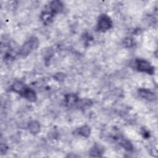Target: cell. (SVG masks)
Returning <instances> with one entry per match:
<instances>
[{"label":"cell","instance_id":"obj_1","mask_svg":"<svg viewBox=\"0 0 158 158\" xmlns=\"http://www.w3.org/2000/svg\"><path fill=\"white\" fill-rule=\"evenodd\" d=\"M38 40L36 37L33 36L30 38L20 48L18 52V54L22 57H25L28 56L34 49L38 48Z\"/></svg>","mask_w":158,"mask_h":158},{"label":"cell","instance_id":"obj_2","mask_svg":"<svg viewBox=\"0 0 158 158\" xmlns=\"http://www.w3.org/2000/svg\"><path fill=\"white\" fill-rule=\"evenodd\" d=\"M135 67L137 70L144 72L148 74L154 73V67L151 64L144 59H136L135 60Z\"/></svg>","mask_w":158,"mask_h":158},{"label":"cell","instance_id":"obj_3","mask_svg":"<svg viewBox=\"0 0 158 158\" xmlns=\"http://www.w3.org/2000/svg\"><path fill=\"white\" fill-rule=\"evenodd\" d=\"M112 26V22L108 15L103 14L99 17L97 25V29L98 31L102 32L106 31L109 30Z\"/></svg>","mask_w":158,"mask_h":158},{"label":"cell","instance_id":"obj_4","mask_svg":"<svg viewBox=\"0 0 158 158\" xmlns=\"http://www.w3.org/2000/svg\"><path fill=\"white\" fill-rule=\"evenodd\" d=\"M20 95L30 102H35L36 99V95L35 92L33 89L27 87H26L20 93Z\"/></svg>","mask_w":158,"mask_h":158},{"label":"cell","instance_id":"obj_5","mask_svg":"<svg viewBox=\"0 0 158 158\" xmlns=\"http://www.w3.org/2000/svg\"><path fill=\"white\" fill-rule=\"evenodd\" d=\"M139 95L142 98L148 101H154L156 99L155 94L152 92L151 90L145 89V88H140L138 89Z\"/></svg>","mask_w":158,"mask_h":158},{"label":"cell","instance_id":"obj_6","mask_svg":"<svg viewBox=\"0 0 158 158\" xmlns=\"http://www.w3.org/2000/svg\"><path fill=\"white\" fill-rule=\"evenodd\" d=\"M54 16V14L52 11L46 10L42 12L41 15V19L45 25H48L52 21Z\"/></svg>","mask_w":158,"mask_h":158},{"label":"cell","instance_id":"obj_7","mask_svg":"<svg viewBox=\"0 0 158 158\" xmlns=\"http://www.w3.org/2000/svg\"><path fill=\"white\" fill-rule=\"evenodd\" d=\"M63 9V4L59 1H54L50 3L49 10L54 14L60 12Z\"/></svg>","mask_w":158,"mask_h":158},{"label":"cell","instance_id":"obj_8","mask_svg":"<svg viewBox=\"0 0 158 158\" xmlns=\"http://www.w3.org/2000/svg\"><path fill=\"white\" fill-rule=\"evenodd\" d=\"M65 104L69 106H72L75 104H77L79 99L75 94H67L65 96Z\"/></svg>","mask_w":158,"mask_h":158},{"label":"cell","instance_id":"obj_9","mask_svg":"<svg viewBox=\"0 0 158 158\" xmlns=\"http://www.w3.org/2000/svg\"><path fill=\"white\" fill-rule=\"evenodd\" d=\"M28 128L30 132L33 135L38 134L40 131V125L36 120L30 121L28 124Z\"/></svg>","mask_w":158,"mask_h":158},{"label":"cell","instance_id":"obj_10","mask_svg":"<svg viewBox=\"0 0 158 158\" xmlns=\"http://www.w3.org/2000/svg\"><path fill=\"white\" fill-rule=\"evenodd\" d=\"M118 142L120 144V145L125 150L128 151H131L133 150V147L132 144L129 140L127 139L126 138H123V137H119L118 138Z\"/></svg>","mask_w":158,"mask_h":158},{"label":"cell","instance_id":"obj_11","mask_svg":"<svg viewBox=\"0 0 158 158\" xmlns=\"http://www.w3.org/2000/svg\"><path fill=\"white\" fill-rule=\"evenodd\" d=\"M25 88H26V86H25V85L23 83H22L21 81H15L12 85L11 89L13 91L20 94V93L24 90V89Z\"/></svg>","mask_w":158,"mask_h":158},{"label":"cell","instance_id":"obj_12","mask_svg":"<svg viewBox=\"0 0 158 158\" xmlns=\"http://www.w3.org/2000/svg\"><path fill=\"white\" fill-rule=\"evenodd\" d=\"M77 133L80 136H82L83 137H88L90 135L91 133V130L90 128L87 126V125H85L79 128H78L76 131Z\"/></svg>","mask_w":158,"mask_h":158},{"label":"cell","instance_id":"obj_13","mask_svg":"<svg viewBox=\"0 0 158 158\" xmlns=\"http://www.w3.org/2000/svg\"><path fill=\"white\" fill-rule=\"evenodd\" d=\"M102 149L98 145L94 146L89 152L91 157H101L102 154Z\"/></svg>","mask_w":158,"mask_h":158},{"label":"cell","instance_id":"obj_14","mask_svg":"<svg viewBox=\"0 0 158 158\" xmlns=\"http://www.w3.org/2000/svg\"><path fill=\"white\" fill-rule=\"evenodd\" d=\"M123 43L127 47H131L133 45V40L130 38H127L124 40Z\"/></svg>","mask_w":158,"mask_h":158},{"label":"cell","instance_id":"obj_15","mask_svg":"<svg viewBox=\"0 0 158 158\" xmlns=\"http://www.w3.org/2000/svg\"><path fill=\"white\" fill-rule=\"evenodd\" d=\"M55 78L59 81H61L62 80L64 79V75L63 73H57L56 75H55Z\"/></svg>","mask_w":158,"mask_h":158},{"label":"cell","instance_id":"obj_16","mask_svg":"<svg viewBox=\"0 0 158 158\" xmlns=\"http://www.w3.org/2000/svg\"><path fill=\"white\" fill-rule=\"evenodd\" d=\"M6 149H7V147L5 145L1 144V152L2 154H4L6 152Z\"/></svg>","mask_w":158,"mask_h":158}]
</instances>
